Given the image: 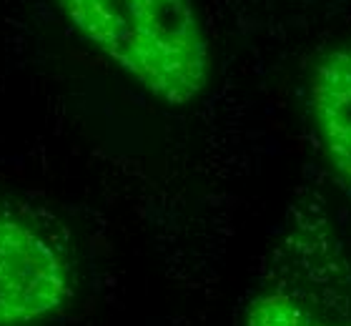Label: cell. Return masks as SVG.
Here are the masks:
<instances>
[{
	"label": "cell",
	"instance_id": "obj_4",
	"mask_svg": "<svg viewBox=\"0 0 351 326\" xmlns=\"http://www.w3.org/2000/svg\"><path fill=\"white\" fill-rule=\"evenodd\" d=\"M243 326H351V319L331 316L299 294L274 289L251 301Z\"/></svg>",
	"mask_w": 351,
	"mask_h": 326
},
{
	"label": "cell",
	"instance_id": "obj_2",
	"mask_svg": "<svg viewBox=\"0 0 351 326\" xmlns=\"http://www.w3.org/2000/svg\"><path fill=\"white\" fill-rule=\"evenodd\" d=\"M71 296V276L51 241L0 216V326L51 319Z\"/></svg>",
	"mask_w": 351,
	"mask_h": 326
},
{
	"label": "cell",
	"instance_id": "obj_3",
	"mask_svg": "<svg viewBox=\"0 0 351 326\" xmlns=\"http://www.w3.org/2000/svg\"><path fill=\"white\" fill-rule=\"evenodd\" d=\"M308 108L326 159L351 181V45L324 53L314 65Z\"/></svg>",
	"mask_w": 351,
	"mask_h": 326
},
{
	"label": "cell",
	"instance_id": "obj_1",
	"mask_svg": "<svg viewBox=\"0 0 351 326\" xmlns=\"http://www.w3.org/2000/svg\"><path fill=\"white\" fill-rule=\"evenodd\" d=\"M75 33L143 91L189 106L211 80V51L193 0H56Z\"/></svg>",
	"mask_w": 351,
	"mask_h": 326
}]
</instances>
